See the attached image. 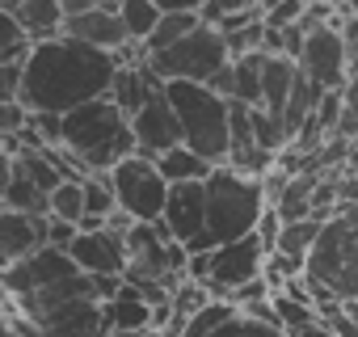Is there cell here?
I'll return each instance as SVG.
<instances>
[{
  "instance_id": "1",
  "label": "cell",
  "mask_w": 358,
  "mask_h": 337,
  "mask_svg": "<svg viewBox=\"0 0 358 337\" xmlns=\"http://www.w3.org/2000/svg\"><path fill=\"white\" fill-rule=\"evenodd\" d=\"M118 68L122 64L114 51H101L72 34L34 43V51L26 59L22 101L30 106V114H68L85 101L110 97Z\"/></svg>"
},
{
  "instance_id": "2",
  "label": "cell",
  "mask_w": 358,
  "mask_h": 337,
  "mask_svg": "<svg viewBox=\"0 0 358 337\" xmlns=\"http://www.w3.org/2000/svg\"><path fill=\"white\" fill-rule=\"evenodd\" d=\"M64 148L89 173H110L118 160L139 152V139L131 114L114 97H97L64 114Z\"/></svg>"
},
{
  "instance_id": "3",
  "label": "cell",
  "mask_w": 358,
  "mask_h": 337,
  "mask_svg": "<svg viewBox=\"0 0 358 337\" xmlns=\"http://www.w3.org/2000/svg\"><path fill=\"white\" fill-rule=\"evenodd\" d=\"M308 282L316 308L329 299H358V203H341L324 220L316 249L308 253Z\"/></svg>"
},
{
  "instance_id": "4",
  "label": "cell",
  "mask_w": 358,
  "mask_h": 337,
  "mask_svg": "<svg viewBox=\"0 0 358 337\" xmlns=\"http://www.w3.org/2000/svg\"><path fill=\"white\" fill-rule=\"evenodd\" d=\"M177 118H182L186 148L203 152L211 164H228L232 156V101L199 80H169L164 85Z\"/></svg>"
},
{
  "instance_id": "5",
  "label": "cell",
  "mask_w": 358,
  "mask_h": 337,
  "mask_svg": "<svg viewBox=\"0 0 358 337\" xmlns=\"http://www.w3.org/2000/svg\"><path fill=\"white\" fill-rule=\"evenodd\" d=\"M266 207H270V199H266L262 178H249L232 164H215V173L207 178V236L215 245L257 232Z\"/></svg>"
},
{
  "instance_id": "6",
  "label": "cell",
  "mask_w": 358,
  "mask_h": 337,
  "mask_svg": "<svg viewBox=\"0 0 358 337\" xmlns=\"http://www.w3.org/2000/svg\"><path fill=\"white\" fill-rule=\"evenodd\" d=\"M148 64L160 72L164 85H169V80H199V85H211V76L232 64V51H228L224 30L203 22L199 30H190L182 43H173L169 51L148 55Z\"/></svg>"
},
{
  "instance_id": "7",
  "label": "cell",
  "mask_w": 358,
  "mask_h": 337,
  "mask_svg": "<svg viewBox=\"0 0 358 337\" xmlns=\"http://www.w3.org/2000/svg\"><path fill=\"white\" fill-rule=\"evenodd\" d=\"M110 182H114V194H118V211H127L135 224H160L164 220V207H169V178L160 173L156 156H127L110 168Z\"/></svg>"
},
{
  "instance_id": "8",
  "label": "cell",
  "mask_w": 358,
  "mask_h": 337,
  "mask_svg": "<svg viewBox=\"0 0 358 337\" xmlns=\"http://www.w3.org/2000/svg\"><path fill=\"white\" fill-rule=\"evenodd\" d=\"M266 261H270V249L257 232L241 236V241H228L215 249V261H211V295L215 299H232L245 282L262 278L266 274Z\"/></svg>"
},
{
  "instance_id": "9",
  "label": "cell",
  "mask_w": 358,
  "mask_h": 337,
  "mask_svg": "<svg viewBox=\"0 0 358 337\" xmlns=\"http://www.w3.org/2000/svg\"><path fill=\"white\" fill-rule=\"evenodd\" d=\"M299 68H303V76H308L312 85H320L324 93L350 85V59H345L341 22L308 30V43H303V51H299Z\"/></svg>"
},
{
  "instance_id": "10",
  "label": "cell",
  "mask_w": 358,
  "mask_h": 337,
  "mask_svg": "<svg viewBox=\"0 0 358 337\" xmlns=\"http://www.w3.org/2000/svg\"><path fill=\"white\" fill-rule=\"evenodd\" d=\"M72 274H80L76 257L68 249H51L47 245V249H38L26 261L5 266V291L9 295H34V291H47V287H55V282H64Z\"/></svg>"
},
{
  "instance_id": "11",
  "label": "cell",
  "mask_w": 358,
  "mask_h": 337,
  "mask_svg": "<svg viewBox=\"0 0 358 337\" xmlns=\"http://www.w3.org/2000/svg\"><path fill=\"white\" fill-rule=\"evenodd\" d=\"M131 122H135V139H139V152H143V156H164L169 148L186 143L182 118H177V110H173V101H169L164 89L152 93V101H148Z\"/></svg>"
},
{
  "instance_id": "12",
  "label": "cell",
  "mask_w": 358,
  "mask_h": 337,
  "mask_svg": "<svg viewBox=\"0 0 358 337\" xmlns=\"http://www.w3.org/2000/svg\"><path fill=\"white\" fill-rule=\"evenodd\" d=\"M160 228L177 241H199L207 236V182H182L169 190V207H164V220Z\"/></svg>"
},
{
  "instance_id": "13",
  "label": "cell",
  "mask_w": 358,
  "mask_h": 337,
  "mask_svg": "<svg viewBox=\"0 0 358 337\" xmlns=\"http://www.w3.org/2000/svg\"><path fill=\"white\" fill-rule=\"evenodd\" d=\"M85 274H127V232H114L110 224L101 232H80L68 249Z\"/></svg>"
},
{
  "instance_id": "14",
  "label": "cell",
  "mask_w": 358,
  "mask_h": 337,
  "mask_svg": "<svg viewBox=\"0 0 358 337\" xmlns=\"http://www.w3.org/2000/svg\"><path fill=\"white\" fill-rule=\"evenodd\" d=\"M47 245H51V215L5 211V220H0V257H5V266H17Z\"/></svg>"
},
{
  "instance_id": "15",
  "label": "cell",
  "mask_w": 358,
  "mask_h": 337,
  "mask_svg": "<svg viewBox=\"0 0 358 337\" xmlns=\"http://www.w3.org/2000/svg\"><path fill=\"white\" fill-rule=\"evenodd\" d=\"M64 34H72V38H80V43H93V47H101V51H122V47L131 43L127 26H122V17H118V5H101V9H89V13H80V17H68Z\"/></svg>"
},
{
  "instance_id": "16",
  "label": "cell",
  "mask_w": 358,
  "mask_h": 337,
  "mask_svg": "<svg viewBox=\"0 0 358 337\" xmlns=\"http://www.w3.org/2000/svg\"><path fill=\"white\" fill-rule=\"evenodd\" d=\"M164 89V80H160V72L148 64V59H139V64H122L118 68V76H114V89H110V97L135 118L148 101H152V93H160Z\"/></svg>"
},
{
  "instance_id": "17",
  "label": "cell",
  "mask_w": 358,
  "mask_h": 337,
  "mask_svg": "<svg viewBox=\"0 0 358 337\" xmlns=\"http://www.w3.org/2000/svg\"><path fill=\"white\" fill-rule=\"evenodd\" d=\"M101 312H106V324H110V329H122V333H148V329H152V312H156V303H152L135 282H127L114 299L101 303Z\"/></svg>"
},
{
  "instance_id": "18",
  "label": "cell",
  "mask_w": 358,
  "mask_h": 337,
  "mask_svg": "<svg viewBox=\"0 0 358 337\" xmlns=\"http://www.w3.org/2000/svg\"><path fill=\"white\" fill-rule=\"evenodd\" d=\"M156 164H160V173L169 178V186H182V182H207V178L215 173V164H211L203 152L186 148V143H177V148H169L164 156H156Z\"/></svg>"
},
{
  "instance_id": "19",
  "label": "cell",
  "mask_w": 358,
  "mask_h": 337,
  "mask_svg": "<svg viewBox=\"0 0 358 337\" xmlns=\"http://www.w3.org/2000/svg\"><path fill=\"white\" fill-rule=\"evenodd\" d=\"M17 22L26 26V34L34 43H47V38L64 34L68 13H64V0H26V5L17 9Z\"/></svg>"
},
{
  "instance_id": "20",
  "label": "cell",
  "mask_w": 358,
  "mask_h": 337,
  "mask_svg": "<svg viewBox=\"0 0 358 337\" xmlns=\"http://www.w3.org/2000/svg\"><path fill=\"white\" fill-rule=\"evenodd\" d=\"M320 178H324V173H295V178L287 182V190L278 194V203H270V207L282 215V224L312 220V194H316Z\"/></svg>"
},
{
  "instance_id": "21",
  "label": "cell",
  "mask_w": 358,
  "mask_h": 337,
  "mask_svg": "<svg viewBox=\"0 0 358 337\" xmlns=\"http://www.w3.org/2000/svg\"><path fill=\"white\" fill-rule=\"evenodd\" d=\"M5 211H30V215H51V194L43 186H34L26 173L9 168L5 178Z\"/></svg>"
},
{
  "instance_id": "22",
  "label": "cell",
  "mask_w": 358,
  "mask_h": 337,
  "mask_svg": "<svg viewBox=\"0 0 358 337\" xmlns=\"http://www.w3.org/2000/svg\"><path fill=\"white\" fill-rule=\"evenodd\" d=\"M232 64H236V101L262 106L266 101V64H270V55L253 51V55H241Z\"/></svg>"
},
{
  "instance_id": "23",
  "label": "cell",
  "mask_w": 358,
  "mask_h": 337,
  "mask_svg": "<svg viewBox=\"0 0 358 337\" xmlns=\"http://www.w3.org/2000/svg\"><path fill=\"white\" fill-rule=\"evenodd\" d=\"M118 17H122V26H127L131 43H148V38H152V30L160 26L164 9L156 5V0H118Z\"/></svg>"
},
{
  "instance_id": "24",
  "label": "cell",
  "mask_w": 358,
  "mask_h": 337,
  "mask_svg": "<svg viewBox=\"0 0 358 337\" xmlns=\"http://www.w3.org/2000/svg\"><path fill=\"white\" fill-rule=\"evenodd\" d=\"M203 26V13H164L160 17V26L152 30V38L143 43V51L148 55H156V51H169L173 43H182L190 30H199Z\"/></svg>"
},
{
  "instance_id": "25",
  "label": "cell",
  "mask_w": 358,
  "mask_h": 337,
  "mask_svg": "<svg viewBox=\"0 0 358 337\" xmlns=\"http://www.w3.org/2000/svg\"><path fill=\"white\" fill-rule=\"evenodd\" d=\"M320 228H324V220H295V224H282L274 253H287V257H303V261H308V253H312L316 241H320Z\"/></svg>"
},
{
  "instance_id": "26",
  "label": "cell",
  "mask_w": 358,
  "mask_h": 337,
  "mask_svg": "<svg viewBox=\"0 0 358 337\" xmlns=\"http://www.w3.org/2000/svg\"><path fill=\"white\" fill-rule=\"evenodd\" d=\"M236 312H241V308H236L232 299H211L203 312H194V316L182 324V333H177V337H215V333L236 316Z\"/></svg>"
},
{
  "instance_id": "27",
  "label": "cell",
  "mask_w": 358,
  "mask_h": 337,
  "mask_svg": "<svg viewBox=\"0 0 358 337\" xmlns=\"http://www.w3.org/2000/svg\"><path fill=\"white\" fill-rule=\"evenodd\" d=\"M270 303H274V312H278V320H282L287 333H299V329H308V324L320 320V308H316V303H303V299H295V295H287V291H274Z\"/></svg>"
},
{
  "instance_id": "28",
  "label": "cell",
  "mask_w": 358,
  "mask_h": 337,
  "mask_svg": "<svg viewBox=\"0 0 358 337\" xmlns=\"http://www.w3.org/2000/svg\"><path fill=\"white\" fill-rule=\"evenodd\" d=\"M51 215L68 220V224H80L89 215V207H85V182L80 178H68L59 190H51Z\"/></svg>"
},
{
  "instance_id": "29",
  "label": "cell",
  "mask_w": 358,
  "mask_h": 337,
  "mask_svg": "<svg viewBox=\"0 0 358 337\" xmlns=\"http://www.w3.org/2000/svg\"><path fill=\"white\" fill-rule=\"evenodd\" d=\"M308 5L312 0H262V13L270 30H282V26H299L308 17Z\"/></svg>"
},
{
  "instance_id": "30",
  "label": "cell",
  "mask_w": 358,
  "mask_h": 337,
  "mask_svg": "<svg viewBox=\"0 0 358 337\" xmlns=\"http://www.w3.org/2000/svg\"><path fill=\"white\" fill-rule=\"evenodd\" d=\"M224 38H228V51H232V59H241V55H253V51H262V47H266V17H257V22L241 26V30H228Z\"/></svg>"
},
{
  "instance_id": "31",
  "label": "cell",
  "mask_w": 358,
  "mask_h": 337,
  "mask_svg": "<svg viewBox=\"0 0 358 337\" xmlns=\"http://www.w3.org/2000/svg\"><path fill=\"white\" fill-rule=\"evenodd\" d=\"M215 337H291L287 329H278V324H266V320H253V316H245V312H236Z\"/></svg>"
},
{
  "instance_id": "32",
  "label": "cell",
  "mask_w": 358,
  "mask_h": 337,
  "mask_svg": "<svg viewBox=\"0 0 358 337\" xmlns=\"http://www.w3.org/2000/svg\"><path fill=\"white\" fill-rule=\"evenodd\" d=\"M236 13H262V0H207L203 5L207 26H220L224 17H236Z\"/></svg>"
},
{
  "instance_id": "33",
  "label": "cell",
  "mask_w": 358,
  "mask_h": 337,
  "mask_svg": "<svg viewBox=\"0 0 358 337\" xmlns=\"http://www.w3.org/2000/svg\"><path fill=\"white\" fill-rule=\"evenodd\" d=\"M341 38H345L350 76H358V13H345V17H341Z\"/></svg>"
},
{
  "instance_id": "34",
  "label": "cell",
  "mask_w": 358,
  "mask_h": 337,
  "mask_svg": "<svg viewBox=\"0 0 358 337\" xmlns=\"http://www.w3.org/2000/svg\"><path fill=\"white\" fill-rule=\"evenodd\" d=\"M76 236H80V224H68V220L51 215V249H72Z\"/></svg>"
},
{
  "instance_id": "35",
  "label": "cell",
  "mask_w": 358,
  "mask_h": 337,
  "mask_svg": "<svg viewBox=\"0 0 358 337\" xmlns=\"http://www.w3.org/2000/svg\"><path fill=\"white\" fill-rule=\"evenodd\" d=\"M211 89H215L220 97H228V101H236V64H228V68H220V72L211 76Z\"/></svg>"
},
{
  "instance_id": "36",
  "label": "cell",
  "mask_w": 358,
  "mask_h": 337,
  "mask_svg": "<svg viewBox=\"0 0 358 337\" xmlns=\"http://www.w3.org/2000/svg\"><path fill=\"white\" fill-rule=\"evenodd\" d=\"M164 13H203L207 0H156Z\"/></svg>"
},
{
  "instance_id": "37",
  "label": "cell",
  "mask_w": 358,
  "mask_h": 337,
  "mask_svg": "<svg viewBox=\"0 0 358 337\" xmlns=\"http://www.w3.org/2000/svg\"><path fill=\"white\" fill-rule=\"evenodd\" d=\"M341 203H358V178L345 168V178H341Z\"/></svg>"
},
{
  "instance_id": "38",
  "label": "cell",
  "mask_w": 358,
  "mask_h": 337,
  "mask_svg": "<svg viewBox=\"0 0 358 337\" xmlns=\"http://www.w3.org/2000/svg\"><path fill=\"white\" fill-rule=\"evenodd\" d=\"M291 337H337L324 320H316V324H308V329H299V333H291Z\"/></svg>"
},
{
  "instance_id": "39",
  "label": "cell",
  "mask_w": 358,
  "mask_h": 337,
  "mask_svg": "<svg viewBox=\"0 0 358 337\" xmlns=\"http://www.w3.org/2000/svg\"><path fill=\"white\" fill-rule=\"evenodd\" d=\"M26 5V0H0V13H17Z\"/></svg>"
},
{
  "instance_id": "40",
  "label": "cell",
  "mask_w": 358,
  "mask_h": 337,
  "mask_svg": "<svg viewBox=\"0 0 358 337\" xmlns=\"http://www.w3.org/2000/svg\"><path fill=\"white\" fill-rule=\"evenodd\" d=\"M101 337H143V333H122V329H110V333H101Z\"/></svg>"
},
{
  "instance_id": "41",
  "label": "cell",
  "mask_w": 358,
  "mask_h": 337,
  "mask_svg": "<svg viewBox=\"0 0 358 337\" xmlns=\"http://www.w3.org/2000/svg\"><path fill=\"white\" fill-rule=\"evenodd\" d=\"M345 312H350V316L358 320V299H350V303H345Z\"/></svg>"
},
{
  "instance_id": "42",
  "label": "cell",
  "mask_w": 358,
  "mask_h": 337,
  "mask_svg": "<svg viewBox=\"0 0 358 337\" xmlns=\"http://www.w3.org/2000/svg\"><path fill=\"white\" fill-rule=\"evenodd\" d=\"M143 337H169V333H160V329H148V333H143Z\"/></svg>"
},
{
  "instance_id": "43",
  "label": "cell",
  "mask_w": 358,
  "mask_h": 337,
  "mask_svg": "<svg viewBox=\"0 0 358 337\" xmlns=\"http://www.w3.org/2000/svg\"><path fill=\"white\" fill-rule=\"evenodd\" d=\"M345 13H358V0H350V5H345Z\"/></svg>"
}]
</instances>
